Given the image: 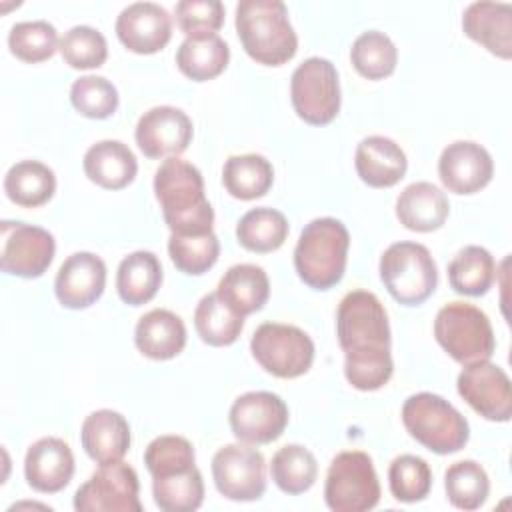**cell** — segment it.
Instances as JSON below:
<instances>
[{
  "mask_svg": "<svg viewBox=\"0 0 512 512\" xmlns=\"http://www.w3.org/2000/svg\"><path fill=\"white\" fill-rule=\"evenodd\" d=\"M336 336L344 352V376L362 392L388 384L394 372L390 324L384 304L368 290L348 292L336 312Z\"/></svg>",
  "mask_w": 512,
  "mask_h": 512,
  "instance_id": "cell-1",
  "label": "cell"
},
{
  "mask_svg": "<svg viewBox=\"0 0 512 512\" xmlns=\"http://www.w3.org/2000/svg\"><path fill=\"white\" fill-rule=\"evenodd\" d=\"M154 194L172 234L212 232L214 210L204 194L200 170L178 158H166L154 174Z\"/></svg>",
  "mask_w": 512,
  "mask_h": 512,
  "instance_id": "cell-2",
  "label": "cell"
},
{
  "mask_svg": "<svg viewBox=\"0 0 512 512\" xmlns=\"http://www.w3.org/2000/svg\"><path fill=\"white\" fill-rule=\"evenodd\" d=\"M236 34L244 52L264 66H282L294 58L298 36L280 0H242L236 6Z\"/></svg>",
  "mask_w": 512,
  "mask_h": 512,
  "instance_id": "cell-3",
  "label": "cell"
},
{
  "mask_svg": "<svg viewBox=\"0 0 512 512\" xmlns=\"http://www.w3.org/2000/svg\"><path fill=\"white\" fill-rule=\"evenodd\" d=\"M348 248L350 234L340 220L314 218L304 226L294 248V268L300 280L314 290H330L344 276Z\"/></svg>",
  "mask_w": 512,
  "mask_h": 512,
  "instance_id": "cell-4",
  "label": "cell"
},
{
  "mask_svg": "<svg viewBox=\"0 0 512 512\" xmlns=\"http://www.w3.org/2000/svg\"><path fill=\"white\" fill-rule=\"evenodd\" d=\"M402 422L408 434L434 454H454L470 438L468 420L448 400L432 392L406 398Z\"/></svg>",
  "mask_w": 512,
  "mask_h": 512,
  "instance_id": "cell-5",
  "label": "cell"
},
{
  "mask_svg": "<svg viewBox=\"0 0 512 512\" xmlns=\"http://www.w3.org/2000/svg\"><path fill=\"white\" fill-rule=\"evenodd\" d=\"M434 336L444 352L458 364L490 360L496 348L488 316L468 302H448L434 320Z\"/></svg>",
  "mask_w": 512,
  "mask_h": 512,
  "instance_id": "cell-6",
  "label": "cell"
},
{
  "mask_svg": "<svg viewBox=\"0 0 512 512\" xmlns=\"http://www.w3.org/2000/svg\"><path fill=\"white\" fill-rule=\"evenodd\" d=\"M380 278L396 302L418 306L434 294L438 270L426 246L418 242H396L380 258Z\"/></svg>",
  "mask_w": 512,
  "mask_h": 512,
  "instance_id": "cell-7",
  "label": "cell"
},
{
  "mask_svg": "<svg viewBox=\"0 0 512 512\" xmlns=\"http://www.w3.org/2000/svg\"><path fill=\"white\" fill-rule=\"evenodd\" d=\"M324 500L334 512L372 510L380 502V482L372 458L362 450L336 454L326 474Z\"/></svg>",
  "mask_w": 512,
  "mask_h": 512,
  "instance_id": "cell-8",
  "label": "cell"
},
{
  "mask_svg": "<svg viewBox=\"0 0 512 512\" xmlns=\"http://www.w3.org/2000/svg\"><path fill=\"white\" fill-rule=\"evenodd\" d=\"M290 98L294 112L306 124H330L340 112V82L334 64L320 56L298 64L290 78Z\"/></svg>",
  "mask_w": 512,
  "mask_h": 512,
  "instance_id": "cell-9",
  "label": "cell"
},
{
  "mask_svg": "<svg viewBox=\"0 0 512 512\" xmlns=\"http://www.w3.org/2000/svg\"><path fill=\"white\" fill-rule=\"evenodd\" d=\"M256 362L276 378H298L314 362L312 338L292 324L264 322L250 340Z\"/></svg>",
  "mask_w": 512,
  "mask_h": 512,
  "instance_id": "cell-10",
  "label": "cell"
},
{
  "mask_svg": "<svg viewBox=\"0 0 512 512\" xmlns=\"http://www.w3.org/2000/svg\"><path fill=\"white\" fill-rule=\"evenodd\" d=\"M140 482L132 466L118 460L100 466L74 494L78 512H140Z\"/></svg>",
  "mask_w": 512,
  "mask_h": 512,
  "instance_id": "cell-11",
  "label": "cell"
},
{
  "mask_svg": "<svg viewBox=\"0 0 512 512\" xmlns=\"http://www.w3.org/2000/svg\"><path fill=\"white\" fill-rule=\"evenodd\" d=\"M212 478L218 492L228 500H258L266 490L264 456L244 442L226 444L212 458Z\"/></svg>",
  "mask_w": 512,
  "mask_h": 512,
  "instance_id": "cell-12",
  "label": "cell"
},
{
  "mask_svg": "<svg viewBox=\"0 0 512 512\" xmlns=\"http://www.w3.org/2000/svg\"><path fill=\"white\" fill-rule=\"evenodd\" d=\"M228 422L238 442L250 446L270 444L288 426V406L278 394L266 390L246 392L234 400Z\"/></svg>",
  "mask_w": 512,
  "mask_h": 512,
  "instance_id": "cell-13",
  "label": "cell"
},
{
  "mask_svg": "<svg viewBox=\"0 0 512 512\" xmlns=\"http://www.w3.org/2000/svg\"><path fill=\"white\" fill-rule=\"evenodd\" d=\"M2 232V270L18 278H38L42 276L54 260L56 242L54 236L26 222L4 220L0 224Z\"/></svg>",
  "mask_w": 512,
  "mask_h": 512,
  "instance_id": "cell-14",
  "label": "cell"
},
{
  "mask_svg": "<svg viewBox=\"0 0 512 512\" xmlns=\"http://www.w3.org/2000/svg\"><path fill=\"white\" fill-rule=\"evenodd\" d=\"M462 400L482 418L508 422L512 416V386L508 374L490 360L472 362L462 368L456 380Z\"/></svg>",
  "mask_w": 512,
  "mask_h": 512,
  "instance_id": "cell-15",
  "label": "cell"
},
{
  "mask_svg": "<svg viewBox=\"0 0 512 512\" xmlns=\"http://www.w3.org/2000/svg\"><path fill=\"white\" fill-rule=\"evenodd\" d=\"M192 120L174 106H154L136 124V144L146 158L160 160L182 154L192 142Z\"/></svg>",
  "mask_w": 512,
  "mask_h": 512,
  "instance_id": "cell-16",
  "label": "cell"
},
{
  "mask_svg": "<svg viewBox=\"0 0 512 512\" xmlns=\"http://www.w3.org/2000/svg\"><path fill=\"white\" fill-rule=\"evenodd\" d=\"M494 174L490 152L472 140H456L448 144L438 160V176L454 194H476Z\"/></svg>",
  "mask_w": 512,
  "mask_h": 512,
  "instance_id": "cell-17",
  "label": "cell"
},
{
  "mask_svg": "<svg viewBox=\"0 0 512 512\" xmlns=\"http://www.w3.org/2000/svg\"><path fill=\"white\" fill-rule=\"evenodd\" d=\"M118 40L134 54H156L172 38V18L154 2H134L116 18Z\"/></svg>",
  "mask_w": 512,
  "mask_h": 512,
  "instance_id": "cell-18",
  "label": "cell"
},
{
  "mask_svg": "<svg viewBox=\"0 0 512 512\" xmlns=\"http://www.w3.org/2000/svg\"><path fill=\"white\" fill-rule=\"evenodd\" d=\"M106 264L92 252H74L58 268L54 292L58 302L70 310L92 306L104 292Z\"/></svg>",
  "mask_w": 512,
  "mask_h": 512,
  "instance_id": "cell-19",
  "label": "cell"
},
{
  "mask_svg": "<svg viewBox=\"0 0 512 512\" xmlns=\"http://www.w3.org/2000/svg\"><path fill=\"white\" fill-rule=\"evenodd\" d=\"M24 476L30 488L42 494L64 490L74 476V454L62 438L36 440L24 458Z\"/></svg>",
  "mask_w": 512,
  "mask_h": 512,
  "instance_id": "cell-20",
  "label": "cell"
},
{
  "mask_svg": "<svg viewBox=\"0 0 512 512\" xmlns=\"http://www.w3.org/2000/svg\"><path fill=\"white\" fill-rule=\"evenodd\" d=\"M464 34L490 54L512 56V6L506 2H472L462 16Z\"/></svg>",
  "mask_w": 512,
  "mask_h": 512,
  "instance_id": "cell-21",
  "label": "cell"
},
{
  "mask_svg": "<svg viewBox=\"0 0 512 512\" xmlns=\"http://www.w3.org/2000/svg\"><path fill=\"white\" fill-rule=\"evenodd\" d=\"M80 442L84 452L100 466L124 458L130 448L128 420L116 410H96L82 422Z\"/></svg>",
  "mask_w": 512,
  "mask_h": 512,
  "instance_id": "cell-22",
  "label": "cell"
},
{
  "mask_svg": "<svg viewBox=\"0 0 512 512\" xmlns=\"http://www.w3.org/2000/svg\"><path fill=\"white\" fill-rule=\"evenodd\" d=\"M360 180L372 188H390L398 184L408 168V160L400 144L386 136L364 138L354 156Z\"/></svg>",
  "mask_w": 512,
  "mask_h": 512,
  "instance_id": "cell-23",
  "label": "cell"
},
{
  "mask_svg": "<svg viewBox=\"0 0 512 512\" xmlns=\"http://www.w3.org/2000/svg\"><path fill=\"white\" fill-rule=\"evenodd\" d=\"M448 214V198L432 182H412L396 200V218L412 232H434L444 226Z\"/></svg>",
  "mask_w": 512,
  "mask_h": 512,
  "instance_id": "cell-24",
  "label": "cell"
},
{
  "mask_svg": "<svg viewBox=\"0 0 512 512\" xmlns=\"http://www.w3.org/2000/svg\"><path fill=\"white\" fill-rule=\"evenodd\" d=\"M84 174L90 182L106 190L126 188L138 172L134 152L120 140H100L84 154Z\"/></svg>",
  "mask_w": 512,
  "mask_h": 512,
  "instance_id": "cell-25",
  "label": "cell"
},
{
  "mask_svg": "<svg viewBox=\"0 0 512 512\" xmlns=\"http://www.w3.org/2000/svg\"><path fill=\"white\" fill-rule=\"evenodd\" d=\"M134 344L150 360H170L186 346V326L174 312L154 308L138 320Z\"/></svg>",
  "mask_w": 512,
  "mask_h": 512,
  "instance_id": "cell-26",
  "label": "cell"
},
{
  "mask_svg": "<svg viewBox=\"0 0 512 512\" xmlns=\"http://www.w3.org/2000/svg\"><path fill=\"white\" fill-rule=\"evenodd\" d=\"M216 294L236 314L248 316L264 308L270 296L266 272L256 264H236L224 272Z\"/></svg>",
  "mask_w": 512,
  "mask_h": 512,
  "instance_id": "cell-27",
  "label": "cell"
},
{
  "mask_svg": "<svg viewBox=\"0 0 512 512\" xmlns=\"http://www.w3.org/2000/svg\"><path fill=\"white\" fill-rule=\"evenodd\" d=\"M162 284V264L154 252L136 250L128 254L116 274V290L124 304L142 306L150 302Z\"/></svg>",
  "mask_w": 512,
  "mask_h": 512,
  "instance_id": "cell-28",
  "label": "cell"
},
{
  "mask_svg": "<svg viewBox=\"0 0 512 512\" xmlns=\"http://www.w3.org/2000/svg\"><path fill=\"white\" fill-rule=\"evenodd\" d=\"M228 60L230 48L218 34L188 36L176 52L178 70L194 82H206L220 76L226 70Z\"/></svg>",
  "mask_w": 512,
  "mask_h": 512,
  "instance_id": "cell-29",
  "label": "cell"
},
{
  "mask_svg": "<svg viewBox=\"0 0 512 512\" xmlns=\"http://www.w3.org/2000/svg\"><path fill=\"white\" fill-rule=\"evenodd\" d=\"M4 192L10 202L22 208H38L54 196L56 176L52 168L38 160H22L6 172Z\"/></svg>",
  "mask_w": 512,
  "mask_h": 512,
  "instance_id": "cell-30",
  "label": "cell"
},
{
  "mask_svg": "<svg viewBox=\"0 0 512 512\" xmlns=\"http://www.w3.org/2000/svg\"><path fill=\"white\" fill-rule=\"evenodd\" d=\"M222 182L230 196L238 200L262 198L274 182L270 160L260 154L230 156L222 168Z\"/></svg>",
  "mask_w": 512,
  "mask_h": 512,
  "instance_id": "cell-31",
  "label": "cell"
},
{
  "mask_svg": "<svg viewBox=\"0 0 512 512\" xmlns=\"http://www.w3.org/2000/svg\"><path fill=\"white\" fill-rule=\"evenodd\" d=\"M496 278L494 256L482 246H464L448 264L450 288L464 296L486 294Z\"/></svg>",
  "mask_w": 512,
  "mask_h": 512,
  "instance_id": "cell-32",
  "label": "cell"
},
{
  "mask_svg": "<svg viewBox=\"0 0 512 512\" xmlns=\"http://www.w3.org/2000/svg\"><path fill=\"white\" fill-rule=\"evenodd\" d=\"M288 220L276 208H252L236 226L238 244L250 252L266 254L278 250L288 238Z\"/></svg>",
  "mask_w": 512,
  "mask_h": 512,
  "instance_id": "cell-33",
  "label": "cell"
},
{
  "mask_svg": "<svg viewBox=\"0 0 512 512\" xmlns=\"http://www.w3.org/2000/svg\"><path fill=\"white\" fill-rule=\"evenodd\" d=\"M194 328L208 346H230L244 328V316L236 314L216 292L206 294L194 310Z\"/></svg>",
  "mask_w": 512,
  "mask_h": 512,
  "instance_id": "cell-34",
  "label": "cell"
},
{
  "mask_svg": "<svg viewBox=\"0 0 512 512\" xmlns=\"http://www.w3.org/2000/svg\"><path fill=\"white\" fill-rule=\"evenodd\" d=\"M270 474L282 492L294 496L314 486L318 462L308 448L300 444H286L272 456Z\"/></svg>",
  "mask_w": 512,
  "mask_h": 512,
  "instance_id": "cell-35",
  "label": "cell"
},
{
  "mask_svg": "<svg viewBox=\"0 0 512 512\" xmlns=\"http://www.w3.org/2000/svg\"><path fill=\"white\" fill-rule=\"evenodd\" d=\"M350 60L360 76L368 80H382L396 70L398 50L384 32L368 30L354 40Z\"/></svg>",
  "mask_w": 512,
  "mask_h": 512,
  "instance_id": "cell-36",
  "label": "cell"
},
{
  "mask_svg": "<svg viewBox=\"0 0 512 512\" xmlns=\"http://www.w3.org/2000/svg\"><path fill=\"white\" fill-rule=\"evenodd\" d=\"M444 490L454 508L476 510L488 498L490 480L478 462L460 460L448 466L444 474Z\"/></svg>",
  "mask_w": 512,
  "mask_h": 512,
  "instance_id": "cell-37",
  "label": "cell"
},
{
  "mask_svg": "<svg viewBox=\"0 0 512 512\" xmlns=\"http://www.w3.org/2000/svg\"><path fill=\"white\" fill-rule=\"evenodd\" d=\"M154 502L164 512H192L204 500V482L200 470L194 466L186 472L152 478Z\"/></svg>",
  "mask_w": 512,
  "mask_h": 512,
  "instance_id": "cell-38",
  "label": "cell"
},
{
  "mask_svg": "<svg viewBox=\"0 0 512 512\" xmlns=\"http://www.w3.org/2000/svg\"><path fill=\"white\" fill-rule=\"evenodd\" d=\"M168 254L180 272L200 276L216 264L220 256V242L214 232L170 234Z\"/></svg>",
  "mask_w": 512,
  "mask_h": 512,
  "instance_id": "cell-39",
  "label": "cell"
},
{
  "mask_svg": "<svg viewBox=\"0 0 512 512\" xmlns=\"http://www.w3.org/2000/svg\"><path fill=\"white\" fill-rule=\"evenodd\" d=\"M10 52L22 62H44L54 56L60 48L56 28L46 20H28L18 22L10 28L8 34Z\"/></svg>",
  "mask_w": 512,
  "mask_h": 512,
  "instance_id": "cell-40",
  "label": "cell"
},
{
  "mask_svg": "<svg viewBox=\"0 0 512 512\" xmlns=\"http://www.w3.org/2000/svg\"><path fill=\"white\" fill-rule=\"evenodd\" d=\"M390 492L398 502H420L430 494L432 470L428 462L414 454L396 456L388 470Z\"/></svg>",
  "mask_w": 512,
  "mask_h": 512,
  "instance_id": "cell-41",
  "label": "cell"
},
{
  "mask_svg": "<svg viewBox=\"0 0 512 512\" xmlns=\"http://www.w3.org/2000/svg\"><path fill=\"white\" fill-rule=\"evenodd\" d=\"M194 460L196 454L192 444L186 438L174 434L154 438L144 452V464L152 478H164L186 472L194 468Z\"/></svg>",
  "mask_w": 512,
  "mask_h": 512,
  "instance_id": "cell-42",
  "label": "cell"
},
{
  "mask_svg": "<svg viewBox=\"0 0 512 512\" xmlns=\"http://www.w3.org/2000/svg\"><path fill=\"white\" fill-rule=\"evenodd\" d=\"M118 90L104 76H80L70 88L72 106L86 118L104 120L118 108Z\"/></svg>",
  "mask_w": 512,
  "mask_h": 512,
  "instance_id": "cell-43",
  "label": "cell"
},
{
  "mask_svg": "<svg viewBox=\"0 0 512 512\" xmlns=\"http://www.w3.org/2000/svg\"><path fill=\"white\" fill-rule=\"evenodd\" d=\"M64 62L76 70L100 68L108 58V44L102 32L92 26H74L60 40Z\"/></svg>",
  "mask_w": 512,
  "mask_h": 512,
  "instance_id": "cell-44",
  "label": "cell"
},
{
  "mask_svg": "<svg viewBox=\"0 0 512 512\" xmlns=\"http://www.w3.org/2000/svg\"><path fill=\"white\" fill-rule=\"evenodd\" d=\"M174 12L186 38L216 34L224 24V4L220 0H182Z\"/></svg>",
  "mask_w": 512,
  "mask_h": 512,
  "instance_id": "cell-45",
  "label": "cell"
}]
</instances>
